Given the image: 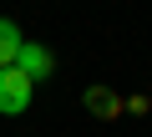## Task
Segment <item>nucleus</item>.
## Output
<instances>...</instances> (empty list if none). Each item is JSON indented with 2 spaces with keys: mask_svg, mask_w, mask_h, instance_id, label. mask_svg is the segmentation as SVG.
Here are the masks:
<instances>
[{
  "mask_svg": "<svg viewBox=\"0 0 152 137\" xmlns=\"http://www.w3.org/2000/svg\"><path fill=\"white\" fill-rule=\"evenodd\" d=\"M15 66H20L31 81H46V76L56 71V56H51L41 41H26V46H20V56H15Z\"/></svg>",
  "mask_w": 152,
  "mask_h": 137,
  "instance_id": "nucleus-2",
  "label": "nucleus"
},
{
  "mask_svg": "<svg viewBox=\"0 0 152 137\" xmlns=\"http://www.w3.org/2000/svg\"><path fill=\"white\" fill-rule=\"evenodd\" d=\"M31 76L20 71V66H5V71H0V112L5 117H20L26 107H31Z\"/></svg>",
  "mask_w": 152,
  "mask_h": 137,
  "instance_id": "nucleus-1",
  "label": "nucleus"
},
{
  "mask_svg": "<svg viewBox=\"0 0 152 137\" xmlns=\"http://www.w3.org/2000/svg\"><path fill=\"white\" fill-rule=\"evenodd\" d=\"M81 102H86V112H91V117H102V122H107V117H117V112L127 107V102H122L117 92H107V86H86V97H81Z\"/></svg>",
  "mask_w": 152,
  "mask_h": 137,
  "instance_id": "nucleus-3",
  "label": "nucleus"
},
{
  "mask_svg": "<svg viewBox=\"0 0 152 137\" xmlns=\"http://www.w3.org/2000/svg\"><path fill=\"white\" fill-rule=\"evenodd\" d=\"M20 46H26V36H20V26H15L10 15H0V71H5V66H15V56H20Z\"/></svg>",
  "mask_w": 152,
  "mask_h": 137,
  "instance_id": "nucleus-4",
  "label": "nucleus"
}]
</instances>
